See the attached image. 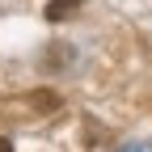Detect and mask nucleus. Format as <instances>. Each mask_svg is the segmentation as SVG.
<instances>
[{
	"label": "nucleus",
	"instance_id": "obj_2",
	"mask_svg": "<svg viewBox=\"0 0 152 152\" xmlns=\"http://www.w3.org/2000/svg\"><path fill=\"white\" fill-rule=\"evenodd\" d=\"M0 152H13V144H9V140H4V135H0Z\"/></svg>",
	"mask_w": 152,
	"mask_h": 152
},
{
	"label": "nucleus",
	"instance_id": "obj_1",
	"mask_svg": "<svg viewBox=\"0 0 152 152\" xmlns=\"http://www.w3.org/2000/svg\"><path fill=\"white\" fill-rule=\"evenodd\" d=\"M80 4H85V0H51V4H47V21H68Z\"/></svg>",
	"mask_w": 152,
	"mask_h": 152
}]
</instances>
